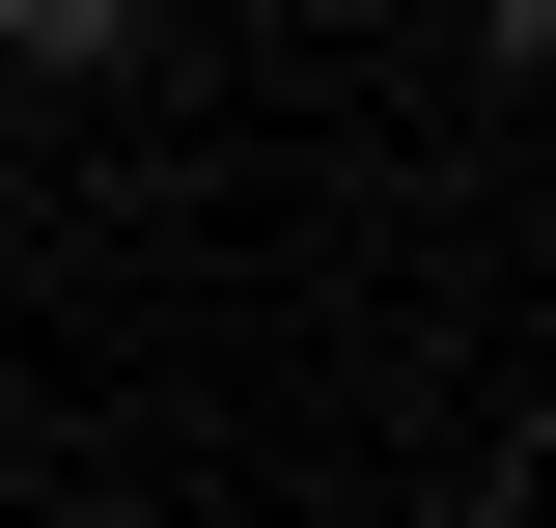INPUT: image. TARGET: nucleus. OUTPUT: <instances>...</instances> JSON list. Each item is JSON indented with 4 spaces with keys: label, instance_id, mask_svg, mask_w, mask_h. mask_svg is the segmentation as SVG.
<instances>
[{
    "label": "nucleus",
    "instance_id": "1",
    "mask_svg": "<svg viewBox=\"0 0 556 528\" xmlns=\"http://www.w3.org/2000/svg\"><path fill=\"white\" fill-rule=\"evenodd\" d=\"M139 28H167V0H0V84H112Z\"/></svg>",
    "mask_w": 556,
    "mask_h": 528
}]
</instances>
